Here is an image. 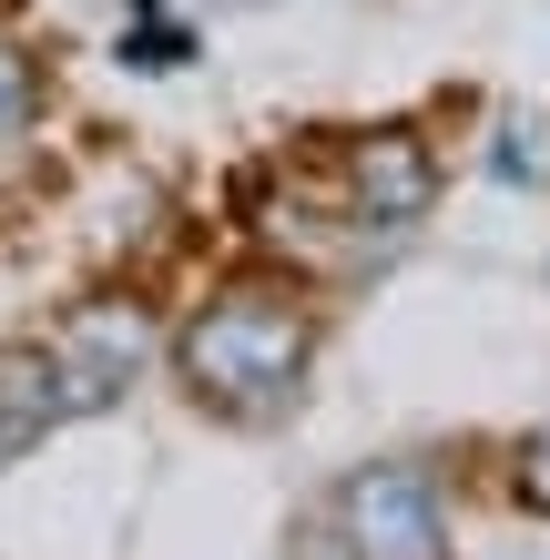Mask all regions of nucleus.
Returning a JSON list of instances; mask_svg holds the SVG:
<instances>
[{
	"instance_id": "1",
	"label": "nucleus",
	"mask_w": 550,
	"mask_h": 560,
	"mask_svg": "<svg viewBox=\"0 0 550 560\" xmlns=\"http://www.w3.org/2000/svg\"><path fill=\"white\" fill-rule=\"evenodd\" d=\"M306 347H316L306 306H285V295H224V306H204L184 326L174 368L224 418H276L296 398V377H306Z\"/></svg>"
},
{
	"instance_id": "2",
	"label": "nucleus",
	"mask_w": 550,
	"mask_h": 560,
	"mask_svg": "<svg viewBox=\"0 0 550 560\" xmlns=\"http://www.w3.org/2000/svg\"><path fill=\"white\" fill-rule=\"evenodd\" d=\"M327 520L358 540V560H448L438 479L408 469V458H367V469H347V489H337Z\"/></svg>"
},
{
	"instance_id": "3",
	"label": "nucleus",
	"mask_w": 550,
	"mask_h": 560,
	"mask_svg": "<svg viewBox=\"0 0 550 560\" xmlns=\"http://www.w3.org/2000/svg\"><path fill=\"white\" fill-rule=\"evenodd\" d=\"M72 368H61V347H0V469L42 439L51 418H72Z\"/></svg>"
},
{
	"instance_id": "4",
	"label": "nucleus",
	"mask_w": 550,
	"mask_h": 560,
	"mask_svg": "<svg viewBox=\"0 0 550 560\" xmlns=\"http://www.w3.org/2000/svg\"><path fill=\"white\" fill-rule=\"evenodd\" d=\"M347 184H358V205H367L377 224H418V214H429V194H438L429 153H418L408 133H377V143H358V153H347Z\"/></svg>"
},
{
	"instance_id": "5",
	"label": "nucleus",
	"mask_w": 550,
	"mask_h": 560,
	"mask_svg": "<svg viewBox=\"0 0 550 560\" xmlns=\"http://www.w3.org/2000/svg\"><path fill=\"white\" fill-rule=\"evenodd\" d=\"M510 489H520V500L550 520V428H540V439H520V448H510Z\"/></svg>"
},
{
	"instance_id": "6",
	"label": "nucleus",
	"mask_w": 550,
	"mask_h": 560,
	"mask_svg": "<svg viewBox=\"0 0 550 560\" xmlns=\"http://www.w3.org/2000/svg\"><path fill=\"white\" fill-rule=\"evenodd\" d=\"M21 113H31V61H21V51H0V133H11Z\"/></svg>"
},
{
	"instance_id": "7",
	"label": "nucleus",
	"mask_w": 550,
	"mask_h": 560,
	"mask_svg": "<svg viewBox=\"0 0 550 560\" xmlns=\"http://www.w3.org/2000/svg\"><path fill=\"white\" fill-rule=\"evenodd\" d=\"M296 560H358V540H347L337 520H316V530H296Z\"/></svg>"
}]
</instances>
